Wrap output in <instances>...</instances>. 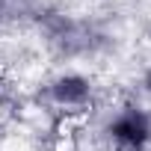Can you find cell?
Listing matches in <instances>:
<instances>
[{"label":"cell","mask_w":151,"mask_h":151,"mask_svg":"<svg viewBox=\"0 0 151 151\" xmlns=\"http://www.w3.org/2000/svg\"><path fill=\"white\" fill-rule=\"evenodd\" d=\"M50 101L65 113H83L89 104V83L77 74H65L50 86Z\"/></svg>","instance_id":"obj_1"},{"label":"cell","mask_w":151,"mask_h":151,"mask_svg":"<svg viewBox=\"0 0 151 151\" xmlns=\"http://www.w3.org/2000/svg\"><path fill=\"white\" fill-rule=\"evenodd\" d=\"M148 83H151V77H148Z\"/></svg>","instance_id":"obj_2"}]
</instances>
